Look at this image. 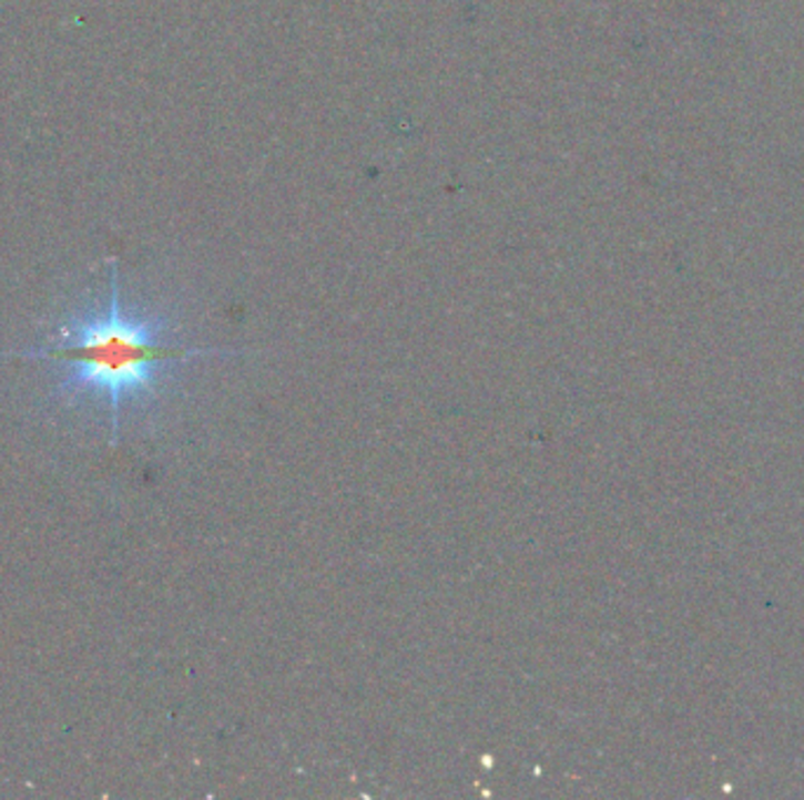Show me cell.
<instances>
[{"mask_svg": "<svg viewBox=\"0 0 804 800\" xmlns=\"http://www.w3.org/2000/svg\"><path fill=\"white\" fill-rule=\"evenodd\" d=\"M170 334L172 322L165 315L123 304L113 264L106 301L69 317L57 327L52 346L27 350L22 357L62 362L67 373L59 381V392L104 399L111 411V442H115L121 409L155 394L174 365L193 357L235 355L217 348L172 346Z\"/></svg>", "mask_w": 804, "mask_h": 800, "instance_id": "cell-1", "label": "cell"}]
</instances>
